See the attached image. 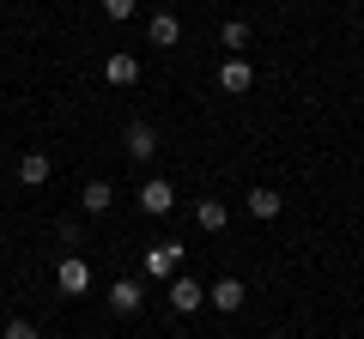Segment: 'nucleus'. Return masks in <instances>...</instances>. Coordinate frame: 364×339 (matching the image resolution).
Wrapping results in <instances>:
<instances>
[{"label":"nucleus","instance_id":"nucleus-16","mask_svg":"<svg viewBox=\"0 0 364 339\" xmlns=\"http://www.w3.org/2000/svg\"><path fill=\"white\" fill-rule=\"evenodd\" d=\"M134 6H140V0H104V18H116V25H128V18H134Z\"/></svg>","mask_w":364,"mask_h":339},{"label":"nucleus","instance_id":"nucleus-8","mask_svg":"<svg viewBox=\"0 0 364 339\" xmlns=\"http://www.w3.org/2000/svg\"><path fill=\"white\" fill-rule=\"evenodd\" d=\"M104 79L116 85V91H128V85H140V55H134V49H116V55L104 61Z\"/></svg>","mask_w":364,"mask_h":339},{"label":"nucleus","instance_id":"nucleus-7","mask_svg":"<svg viewBox=\"0 0 364 339\" xmlns=\"http://www.w3.org/2000/svg\"><path fill=\"white\" fill-rule=\"evenodd\" d=\"M122 145H128V157H134V164H152V157H158V128H152V121H128Z\"/></svg>","mask_w":364,"mask_h":339},{"label":"nucleus","instance_id":"nucleus-15","mask_svg":"<svg viewBox=\"0 0 364 339\" xmlns=\"http://www.w3.org/2000/svg\"><path fill=\"white\" fill-rule=\"evenodd\" d=\"M79 200H85V212L97 218V212L116 206V188H109V182H85V194H79Z\"/></svg>","mask_w":364,"mask_h":339},{"label":"nucleus","instance_id":"nucleus-3","mask_svg":"<svg viewBox=\"0 0 364 339\" xmlns=\"http://www.w3.org/2000/svg\"><path fill=\"white\" fill-rule=\"evenodd\" d=\"M219 91L225 97H249V91H255V67H249L243 55H225V61H219Z\"/></svg>","mask_w":364,"mask_h":339},{"label":"nucleus","instance_id":"nucleus-1","mask_svg":"<svg viewBox=\"0 0 364 339\" xmlns=\"http://www.w3.org/2000/svg\"><path fill=\"white\" fill-rule=\"evenodd\" d=\"M91 285H97V279H91L85 255H61V261H55V291H61V297H85Z\"/></svg>","mask_w":364,"mask_h":339},{"label":"nucleus","instance_id":"nucleus-12","mask_svg":"<svg viewBox=\"0 0 364 339\" xmlns=\"http://www.w3.org/2000/svg\"><path fill=\"white\" fill-rule=\"evenodd\" d=\"M49 176H55L49 152H25V157H18V182H25V188H43Z\"/></svg>","mask_w":364,"mask_h":339},{"label":"nucleus","instance_id":"nucleus-11","mask_svg":"<svg viewBox=\"0 0 364 339\" xmlns=\"http://www.w3.org/2000/svg\"><path fill=\"white\" fill-rule=\"evenodd\" d=\"M195 224H200V230H207V236H219L225 230V224H231V206H225V200H195Z\"/></svg>","mask_w":364,"mask_h":339},{"label":"nucleus","instance_id":"nucleus-2","mask_svg":"<svg viewBox=\"0 0 364 339\" xmlns=\"http://www.w3.org/2000/svg\"><path fill=\"white\" fill-rule=\"evenodd\" d=\"M164 297H170V309H176V315H195V309H207V285H200V279L188 273V267H182V273L164 285Z\"/></svg>","mask_w":364,"mask_h":339},{"label":"nucleus","instance_id":"nucleus-19","mask_svg":"<svg viewBox=\"0 0 364 339\" xmlns=\"http://www.w3.org/2000/svg\"><path fill=\"white\" fill-rule=\"evenodd\" d=\"M0 339H6V333H0Z\"/></svg>","mask_w":364,"mask_h":339},{"label":"nucleus","instance_id":"nucleus-5","mask_svg":"<svg viewBox=\"0 0 364 339\" xmlns=\"http://www.w3.org/2000/svg\"><path fill=\"white\" fill-rule=\"evenodd\" d=\"M243 297H249V285L237 273H225V279H213V285H207V303L219 315H237V309H243Z\"/></svg>","mask_w":364,"mask_h":339},{"label":"nucleus","instance_id":"nucleus-6","mask_svg":"<svg viewBox=\"0 0 364 339\" xmlns=\"http://www.w3.org/2000/svg\"><path fill=\"white\" fill-rule=\"evenodd\" d=\"M146 273L170 285V279L182 273V243H152V248H146Z\"/></svg>","mask_w":364,"mask_h":339},{"label":"nucleus","instance_id":"nucleus-10","mask_svg":"<svg viewBox=\"0 0 364 339\" xmlns=\"http://www.w3.org/2000/svg\"><path fill=\"white\" fill-rule=\"evenodd\" d=\"M146 37H152V49H176L182 43V18L176 13H152L146 18Z\"/></svg>","mask_w":364,"mask_h":339},{"label":"nucleus","instance_id":"nucleus-14","mask_svg":"<svg viewBox=\"0 0 364 339\" xmlns=\"http://www.w3.org/2000/svg\"><path fill=\"white\" fill-rule=\"evenodd\" d=\"M249 37H255V30H249V18H225V25H219V43H225L231 55H243Z\"/></svg>","mask_w":364,"mask_h":339},{"label":"nucleus","instance_id":"nucleus-9","mask_svg":"<svg viewBox=\"0 0 364 339\" xmlns=\"http://www.w3.org/2000/svg\"><path fill=\"white\" fill-rule=\"evenodd\" d=\"M104 303H109V315H140L146 291H140V279H116V285L104 291Z\"/></svg>","mask_w":364,"mask_h":339},{"label":"nucleus","instance_id":"nucleus-13","mask_svg":"<svg viewBox=\"0 0 364 339\" xmlns=\"http://www.w3.org/2000/svg\"><path fill=\"white\" fill-rule=\"evenodd\" d=\"M249 218L273 224V218H279V194H273V188H249Z\"/></svg>","mask_w":364,"mask_h":339},{"label":"nucleus","instance_id":"nucleus-18","mask_svg":"<svg viewBox=\"0 0 364 339\" xmlns=\"http://www.w3.org/2000/svg\"><path fill=\"white\" fill-rule=\"evenodd\" d=\"M43 339H49V333H43Z\"/></svg>","mask_w":364,"mask_h":339},{"label":"nucleus","instance_id":"nucleus-17","mask_svg":"<svg viewBox=\"0 0 364 339\" xmlns=\"http://www.w3.org/2000/svg\"><path fill=\"white\" fill-rule=\"evenodd\" d=\"M0 333H6V339H43V333H37V327H31V321H25V315H13V321L0 327Z\"/></svg>","mask_w":364,"mask_h":339},{"label":"nucleus","instance_id":"nucleus-4","mask_svg":"<svg viewBox=\"0 0 364 339\" xmlns=\"http://www.w3.org/2000/svg\"><path fill=\"white\" fill-rule=\"evenodd\" d=\"M140 212H152V218L176 212V182H164V176H146V182H140Z\"/></svg>","mask_w":364,"mask_h":339}]
</instances>
